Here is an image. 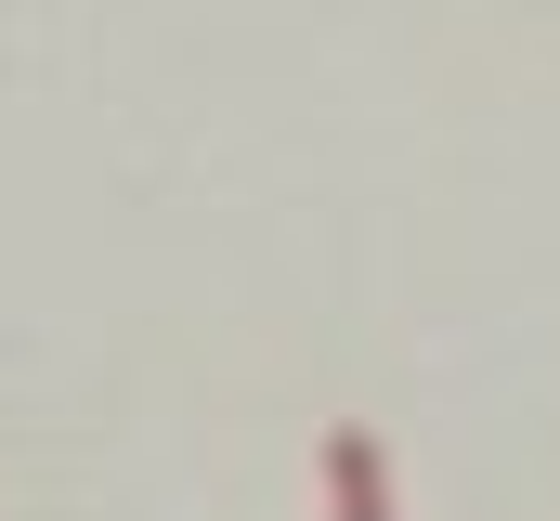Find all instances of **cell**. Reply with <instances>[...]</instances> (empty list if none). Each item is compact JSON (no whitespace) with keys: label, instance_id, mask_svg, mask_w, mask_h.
I'll return each mask as SVG.
<instances>
[{"label":"cell","instance_id":"6da1fadb","mask_svg":"<svg viewBox=\"0 0 560 521\" xmlns=\"http://www.w3.org/2000/svg\"><path fill=\"white\" fill-rule=\"evenodd\" d=\"M326 521H392V456H378V430H326Z\"/></svg>","mask_w":560,"mask_h":521}]
</instances>
